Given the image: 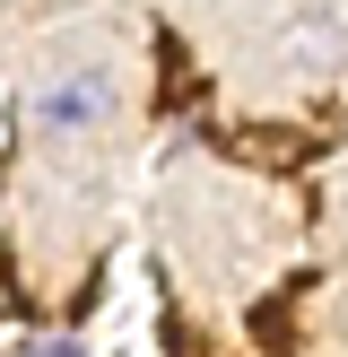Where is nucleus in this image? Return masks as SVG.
<instances>
[{
  "instance_id": "obj_1",
  "label": "nucleus",
  "mask_w": 348,
  "mask_h": 357,
  "mask_svg": "<svg viewBox=\"0 0 348 357\" xmlns=\"http://www.w3.org/2000/svg\"><path fill=\"white\" fill-rule=\"evenodd\" d=\"M113 122V79L104 70H70V79L35 87V139H87Z\"/></svg>"
},
{
  "instance_id": "obj_2",
  "label": "nucleus",
  "mask_w": 348,
  "mask_h": 357,
  "mask_svg": "<svg viewBox=\"0 0 348 357\" xmlns=\"http://www.w3.org/2000/svg\"><path fill=\"white\" fill-rule=\"evenodd\" d=\"M17 357H87V349H79V340H26Z\"/></svg>"
}]
</instances>
